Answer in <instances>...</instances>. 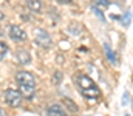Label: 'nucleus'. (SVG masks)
Segmentation results:
<instances>
[{
	"label": "nucleus",
	"instance_id": "423d86ee",
	"mask_svg": "<svg viewBox=\"0 0 133 116\" xmlns=\"http://www.w3.org/2000/svg\"><path fill=\"white\" fill-rule=\"evenodd\" d=\"M46 116H66L64 107H61L59 104H53L46 108Z\"/></svg>",
	"mask_w": 133,
	"mask_h": 116
},
{
	"label": "nucleus",
	"instance_id": "4468645a",
	"mask_svg": "<svg viewBox=\"0 0 133 116\" xmlns=\"http://www.w3.org/2000/svg\"><path fill=\"white\" fill-rule=\"evenodd\" d=\"M61 82H62V73H61V71H56L54 76H53V84H54V85H59Z\"/></svg>",
	"mask_w": 133,
	"mask_h": 116
},
{
	"label": "nucleus",
	"instance_id": "aec40b11",
	"mask_svg": "<svg viewBox=\"0 0 133 116\" xmlns=\"http://www.w3.org/2000/svg\"><path fill=\"white\" fill-rule=\"evenodd\" d=\"M3 19H5V14H3V12L0 11V20H3Z\"/></svg>",
	"mask_w": 133,
	"mask_h": 116
},
{
	"label": "nucleus",
	"instance_id": "0eeeda50",
	"mask_svg": "<svg viewBox=\"0 0 133 116\" xmlns=\"http://www.w3.org/2000/svg\"><path fill=\"white\" fill-rule=\"evenodd\" d=\"M19 91L22 93L23 98H28V99H31L34 94H36L34 85H22V84H19Z\"/></svg>",
	"mask_w": 133,
	"mask_h": 116
},
{
	"label": "nucleus",
	"instance_id": "20e7f679",
	"mask_svg": "<svg viewBox=\"0 0 133 116\" xmlns=\"http://www.w3.org/2000/svg\"><path fill=\"white\" fill-rule=\"evenodd\" d=\"M16 80L22 85H34L36 87V77L30 71H19L16 74Z\"/></svg>",
	"mask_w": 133,
	"mask_h": 116
},
{
	"label": "nucleus",
	"instance_id": "dca6fc26",
	"mask_svg": "<svg viewBox=\"0 0 133 116\" xmlns=\"http://www.w3.org/2000/svg\"><path fill=\"white\" fill-rule=\"evenodd\" d=\"M130 17H132V16H130V14L127 12V14H125V16L122 17V19H124V20H122V23H124V25H129V23H130Z\"/></svg>",
	"mask_w": 133,
	"mask_h": 116
},
{
	"label": "nucleus",
	"instance_id": "2eb2a0df",
	"mask_svg": "<svg viewBox=\"0 0 133 116\" xmlns=\"http://www.w3.org/2000/svg\"><path fill=\"white\" fill-rule=\"evenodd\" d=\"M91 9L95 11V14H96V16L99 17V19H101V20H102V22L105 20V17H104V14H102V12H101V11H99V8H98V6H95V5H93V6H91Z\"/></svg>",
	"mask_w": 133,
	"mask_h": 116
},
{
	"label": "nucleus",
	"instance_id": "f3484780",
	"mask_svg": "<svg viewBox=\"0 0 133 116\" xmlns=\"http://www.w3.org/2000/svg\"><path fill=\"white\" fill-rule=\"evenodd\" d=\"M127 101H129V93H124V98H122V104L125 105V104H127Z\"/></svg>",
	"mask_w": 133,
	"mask_h": 116
},
{
	"label": "nucleus",
	"instance_id": "412c9836",
	"mask_svg": "<svg viewBox=\"0 0 133 116\" xmlns=\"http://www.w3.org/2000/svg\"><path fill=\"white\" fill-rule=\"evenodd\" d=\"M125 116H130V115H125Z\"/></svg>",
	"mask_w": 133,
	"mask_h": 116
},
{
	"label": "nucleus",
	"instance_id": "1a4fd4ad",
	"mask_svg": "<svg viewBox=\"0 0 133 116\" xmlns=\"http://www.w3.org/2000/svg\"><path fill=\"white\" fill-rule=\"evenodd\" d=\"M25 3H26V6H28V9L30 11H33V12H42V2L40 0H25Z\"/></svg>",
	"mask_w": 133,
	"mask_h": 116
},
{
	"label": "nucleus",
	"instance_id": "f8f14e48",
	"mask_svg": "<svg viewBox=\"0 0 133 116\" xmlns=\"http://www.w3.org/2000/svg\"><path fill=\"white\" fill-rule=\"evenodd\" d=\"M95 6H98L101 9H105V8L110 6V2H108V0H96V2H95Z\"/></svg>",
	"mask_w": 133,
	"mask_h": 116
},
{
	"label": "nucleus",
	"instance_id": "9b49d317",
	"mask_svg": "<svg viewBox=\"0 0 133 116\" xmlns=\"http://www.w3.org/2000/svg\"><path fill=\"white\" fill-rule=\"evenodd\" d=\"M62 102H64V105H65L70 112H73V113H76V112H77V105H76V102H74V101H71L70 98H64V99H62Z\"/></svg>",
	"mask_w": 133,
	"mask_h": 116
},
{
	"label": "nucleus",
	"instance_id": "a211bd4d",
	"mask_svg": "<svg viewBox=\"0 0 133 116\" xmlns=\"http://www.w3.org/2000/svg\"><path fill=\"white\" fill-rule=\"evenodd\" d=\"M57 3H61V5H66V3H71V0H56Z\"/></svg>",
	"mask_w": 133,
	"mask_h": 116
},
{
	"label": "nucleus",
	"instance_id": "7ed1b4c3",
	"mask_svg": "<svg viewBox=\"0 0 133 116\" xmlns=\"http://www.w3.org/2000/svg\"><path fill=\"white\" fill-rule=\"evenodd\" d=\"M34 40H36V43H37L39 46H42V48H50V46L53 45L51 36H50L45 30H40V28H37V30L34 31Z\"/></svg>",
	"mask_w": 133,
	"mask_h": 116
},
{
	"label": "nucleus",
	"instance_id": "39448f33",
	"mask_svg": "<svg viewBox=\"0 0 133 116\" xmlns=\"http://www.w3.org/2000/svg\"><path fill=\"white\" fill-rule=\"evenodd\" d=\"M9 37L12 39L14 42H23V40H26V33L20 28V26H17V25H11L9 26Z\"/></svg>",
	"mask_w": 133,
	"mask_h": 116
},
{
	"label": "nucleus",
	"instance_id": "6e6552de",
	"mask_svg": "<svg viewBox=\"0 0 133 116\" xmlns=\"http://www.w3.org/2000/svg\"><path fill=\"white\" fill-rule=\"evenodd\" d=\"M16 57H17V62L22 64V65H28L31 62V54L28 51H25V50H19L17 54H16Z\"/></svg>",
	"mask_w": 133,
	"mask_h": 116
},
{
	"label": "nucleus",
	"instance_id": "f03ea898",
	"mask_svg": "<svg viewBox=\"0 0 133 116\" xmlns=\"http://www.w3.org/2000/svg\"><path fill=\"white\" fill-rule=\"evenodd\" d=\"M22 93L19 91V90H14V88H8V90H5V102L9 105V107H12V108H16V107H19L20 104H22Z\"/></svg>",
	"mask_w": 133,
	"mask_h": 116
},
{
	"label": "nucleus",
	"instance_id": "9d476101",
	"mask_svg": "<svg viewBox=\"0 0 133 116\" xmlns=\"http://www.w3.org/2000/svg\"><path fill=\"white\" fill-rule=\"evenodd\" d=\"M104 51H105L107 59H108L111 64H115V62H116V56H115V53H113V50L110 48V45H108V43H104Z\"/></svg>",
	"mask_w": 133,
	"mask_h": 116
},
{
	"label": "nucleus",
	"instance_id": "ddd939ff",
	"mask_svg": "<svg viewBox=\"0 0 133 116\" xmlns=\"http://www.w3.org/2000/svg\"><path fill=\"white\" fill-rule=\"evenodd\" d=\"M8 45L5 43V42H0V59H3L5 56H6V53H8Z\"/></svg>",
	"mask_w": 133,
	"mask_h": 116
},
{
	"label": "nucleus",
	"instance_id": "6ab92c4d",
	"mask_svg": "<svg viewBox=\"0 0 133 116\" xmlns=\"http://www.w3.org/2000/svg\"><path fill=\"white\" fill-rule=\"evenodd\" d=\"M0 116H8V115H6V112H5L2 107H0Z\"/></svg>",
	"mask_w": 133,
	"mask_h": 116
},
{
	"label": "nucleus",
	"instance_id": "f257e3e1",
	"mask_svg": "<svg viewBox=\"0 0 133 116\" xmlns=\"http://www.w3.org/2000/svg\"><path fill=\"white\" fill-rule=\"evenodd\" d=\"M74 79H76L77 88L87 99H99L101 98V90L98 88V85L95 84V80L91 77L85 76V74H77Z\"/></svg>",
	"mask_w": 133,
	"mask_h": 116
}]
</instances>
